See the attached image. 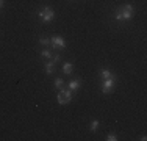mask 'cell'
Segmentation results:
<instances>
[{
	"label": "cell",
	"mask_w": 147,
	"mask_h": 141,
	"mask_svg": "<svg viewBox=\"0 0 147 141\" xmlns=\"http://www.w3.org/2000/svg\"><path fill=\"white\" fill-rule=\"evenodd\" d=\"M133 16V6L131 5H122L114 11V17L117 20H128Z\"/></svg>",
	"instance_id": "cell-1"
},
{
	"label": "cell",
	"mask_w": 147,
	"mask_h": 141,
	"mask_svg": "<svg viewBox=\"0 0 147 141\" xmlns=\"http://www.w3.org/2000/svg\"><path fill=\"white\" fill-rule=\"evenodd\" d=\"M38 16H39L44 22H52L53 17H55V13L50 6H44V8H41L39 11H38Z\"/></svg>",
	"instance_id": "cell-2"
},
{
	"label": "cell",
	"mask_w": 147,
	"mask_h": 141,
	"mask_svg": "<svg viewBox=\"0 0 147 141\" xmlns=\"http://www.w3.org/2000/svg\"><path fill=\"white\" fill-rule=\"evenodd\" d=\"M72 100V91L71 89H59L58 93V104L59 105H66Z\"/></svg>",
	"instance_id": "cell-3"
},
{
	"label": "cell",
	"mask_w": 147,
	"mask_h": 141,
	"mask_svg": "<svg viewBox=\"0 0 147 141\" xmlns=\"http://www.w3.org/2000/svg\"><path fill=\"white\" fill-rule=\"evenodd\" d=\"M50 45L53 50H61V49L66 47V41L63 36H58V35H55V36L50 38Z\"/></svg>",
	"instance_id": "cell-4"
},
{
	"label": "cell",
	"mask_w": 147,
	"mask_h": 141,
	"mask_svg": "<svg viewBox=\"0 0 147 141\" xmlns=\"http://www.w3.org/2000/svg\"><path fill=\"white\" fill-rule=\"evenodd\" d=\"M114 85H116V77H110V79H105L103 83H102V93L108 94L114 89Z\"/></svg>",
	"instance_id": "cell-5"
},
{
	"label": "cell",
	"mask_w": 147,
	"mask_h": 141,
	"mask_svg": "<svg viewBox=\"0 0 147 141\" xmlns=\"http://www.w3.org/2000/svg\"><path fill=\"white\" fill-rule=\"evenodd\" d=\"M45 72L47 74H53L55 72V63L52 60H49V63H45Z\"/></svg>",
	"instance_id": "cell-6"
},
{
	"label": "cell",
	"mask_w": 147,
	"mask_h": 141,
	"mask_svg": "<svg viewBox=\"0 0 147 141\" xmlns=\"http://www.w3.org/2000/svg\"><path fill=\"white\" fill-rule=\"evenodd\" d=\"M72 63H64L63 64V72L66 74V75H69V74H72Z\"/></svg>",
	"instance_id": "cell-7"
},
{
	"label": "cell",
	"mask_w": 147,
	"mask_h": 141,
	"mask_svg": "<svg viewBox=\"0 0 147 141\" xmlns=\"http://www.w3.org/2000/svg\"><path fill=\"white\" fill-rule=\"evenodd\" d=\"M41 56H44V58H47V60H52V56H53V55H52V50H50V49L45 47V49H42V50H41Z\"/></svg>",
	"instance_id": "cell-8"
},
{
	"label": "cell",
	"mask_w": 147,
	"mask_h": 141,
	"mask_svg": "<svg viewBox=\"0 0 147 141\" xmlns=\"http://www.w3.org/2000/svg\"><path fill=\"white\" fill-rule=\"evenodd\" d=\"M80 88V80H72L71 83H69V89L71 91H77Z\"/></svg>",
	"instance_id": "cell-9"
},
{
	"label": "cell",
	"mask_w": 147,
	"mask_h": 141,
	"mask_svg": "<svg viewBox=\"0 0 147 141\" xmlns=\"http://www.w3.org/2000/svg\"><path fill=\"white\" fill-rule=\"evenodd\" d=\"M100 75H102V79L105 80V79H110V77H113V74H111L108 69H102V70H100Z\"/></svg>",
	"instance_id": "cell-10"
},
{
	"label": "cell",
	"mask_w": 147,
	"mask_h": 141,
	"mask_svg": "<svg viewBox=\"0 0 147 141\" xmlns=\"http://www.w3.org/2000/svg\"><path fill=\"white\" fill-rule=\"evenodd\" d=\"M55 88H57V89H63V88H64V80H63V79H57V80H55Z\"/></svg>",
	"instance_id": "cell-11"
},
{
	"label": "cell",
	"mask_w": 147,
	"mask_h": 141,
	"mask_svg": "<svg viewBox=\"0 0 147 141\" xmlns=\"http://www.w3.org/2000/svg\"><path fill=\"white\" fill-rule=\"evenodd\" d=\"M39 44H42V45H50V38H47V36H41L39 38Z\"/></svg>",
	"instance_id": "cell-12"
},
{
	"label": "cell",
	"mask_w": 147,
	"mask_h": 141,
	"mask_svg": "<svg viewBox=\"0 0 147 141\" xmlns=\"http://www.w3.org/2000/svg\"><path fill=\"white\" fill-rule=\"evenodd\" d=\"M99 124H100V122H99V121H97V119H94V121H92V122H91V125H89V129H91V130H92V132H96V130H97V127H99Z\"/></svg>",
	"instance_id": "cell-13"
},
{
	"label": "cell",
	"mask_w": 147,
	"mask_h": 141,
	"mask_svg": "<svg viewBox=\"0 0 147 141\" xmlns=\"http://www.w3.org/2000/svg\"><path fill=\"white\" fill-rule=\"evenodd\" d=\"M107 140H108V141H116V140H117V136L114 135V133H110V135L107 136Z\"/></svg>",
	"instance_id": "cell-14"
},
{
	"label": "cell",
	"mask_w": 147,
	"mask_h": 141,
	"mask_svg": "<svg viewBox=\"0 0 147 141\" xmlns=\"http://www.w3.org/2000/svg\"><path fill=\"white\" fill-rule=\"evenodd\" d=\"M59 60H61V56H59V55H53V56H52V61H53V63H58Z\"/></svg>",
	"instance_id": "cell-15"
},
{
	"label": "cell",
	"mask_w": 147,
	"mask_h": 141,
	"mask_svg": "<svg viewBox=\"0 0 147 141\" xmlns=\"http://www.w3.org/2000/svg\"><path fill=\"white\" fill-rule=\"evenodd\" d=\"M2 6H3V0H0V8H2Z\"/></svg>",
	"instance_id": "cell-16"
}]
</instances>
